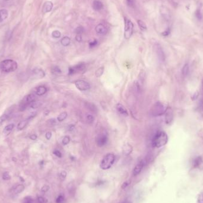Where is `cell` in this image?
Masks as SVG:
<instances>
[{"mask_svg":"<svg viewBox=\"0 0 203 203\" xmlns=\"http://www.w3.org/2000/svg\"><path fill=\"white\" fill-rule=\"evenodd\" d=\"M197 203H203V192L201 193L198 197Z\"/></svg>","mask_w":203,"mask_h":203,"instance_id":"cell-39","label":"cell"},{"mask_svg":"<svg viewBox=\"0 0 203 203\" xmlns=\"http://www.w3.org/2000/svg\"><path fill=\"white\" fill-rule=\"evenodd\" d=\"M188 72H189V66L186 64L184 66V67L183 68V70H182V74H183V75L184 77H185L188 74Z\"/></svg>","mask_w":203,"mask_h":203,"instance_id":"cell-26","label":"cell"},{"mask_svg":"<svg viewBox=\"0 0 203 203\" xmlns=\"http://www.w3.org/2000/svg\"><path fill=\"white\" fill-rule=\"evenodd\" d=\"M54 155L56 156H57L58 157H62V154L58 150H55L54 151Z\"/></svg>","mask_w":203,"mask_h":203,"instance_id":"cell-42","label":"cell"},{"mask_svg":"<svg viewBox=\"0 0 203 203\" xmlns=\"http://www.w3.org/2000/svg\"><path fill=\"white\" fill-rule=\"evenodd\" d=\"M86 68V65L84 63H80V64L70 67L68 68V74L73 75L76 73H79L80 72H83Z\"/></svg>","mask_w":203,"mask_h":203,"instance_id":"cell-6","label":"cell"},{"mask_svg":"<svg viewBox=\"0 0 203 203\" xmlns=\"http://www.w3.org/2000/svg\"><path fill=\"white\" fill-rule=\"evenodd\" d=\"M93 9L95 11H100L103 9V3L99 0H94L92 4Z\"/></svg>","mask_w":203,"mask_h":203,"instance_id":"cell-17","label":"cell"},{"mask_svg":"<svg viewBox=\"0 0 203 203\" xmlns=\"http://www.w3.org/2000/svg\"><path fill=\"white\" fill-rule=\"evenodd\" d=\"M97 40H93V41H92V42H90L89 43V46L90 47V48H93V47H95V46H96L97 45Z\"/></svg>","mask_w":203,"mask_h":203,"instance_id":"cell-40","label":"cell"},{"mask_svg":"<svg viewBox=\"0 0 203 203\" xmlns=\"http://www.w3.org/2000/svg\"><path fill=\"white\" fill-rule=\"evenodd\" d=\"M45 137H46L47 140H50L51 138V137H52V133H51V132H47L46 133Z\"/></svg>","mask_w":203,"mask_h":203,"instance_id":"cell-45","label":"cell"},{"mask_svg":"<svg viewBox=\"0 0 203 203\" xmlns=\"http://www.w3.org/2000/svg\"><path fill=\"white\" fill-rule=\"evenodd\" d=\"M38 202L39 203H47L48 200L43 197H39L38 198Z\"/></svg>","mask_w":203,"mask_h":203,"instance_id":"cell-34","label":"cell"},{"mask_svg":"<svg viewBox=\"0 0 203 203\" xmlns=\"http://www.w3.org/2000/svg\"><path fill=\"white\" fill-rule=\"evenodd\" d=\"M132 151V147L128 143L125 144L122 147V153L124 155L128 156Z\"/></svg>","mask_w":203,"mask_h":203,"instance_id":"cell-13","label":"cell"},{"mask_svg":"<svg viewBox=\"0 0 203 203\" xmlns=\"http://www.w3.org/2000/svg\"><path fill=\"white\" fill-rule=\"evenodd\" d=\"M47 92V89L45 86H39L36 90V94L38 96H42Z\"/></svg>","mask_w":203,"mask_h":203,"instance_id":"cell-21","label":"cell"},{"mask_svg":"<svg viewBox=\"0 0 203 203\" xmlns=\"http://www.w3.org/2000/svg\"><path fill=\"white\" fill-rule=\"evenodd\" d=\"M30 138L31 140H36V138H37V136H36V135H35V134L31 135V136H30Z\"/></svg>","mask_w":203,"mask_h":203,"instance_id":"cell-48","label":"cell"},{"mask_svg":"<svg viewBox=\"0 0 203 203\" xmlns=\"http://www.w3.org/2000/svg\"><path fill=\"white\" fill-rule=\"evenodd\" d=\"M156 53L158 56L159 59L161 61H164L165 60V54L163 52V51L162 50V47H161L159 45H156Z\"/></svg>","mask_w":203,"mask_h":203,"instance_id":"cell-11","label":"cell"},{"mask_svg":"<svg viewBox=\"0 0 203 203\" xmlns=\"http://www.w3.org/2000/svg\"><path fill=\"white\" fill-rule=\"evenodd\" d=\"M75 39H76V40L78 42H81L82 40V38H81V36L80 35V34H77V35L76 36Z\"/></svg>","mask_w":203,"mask_h":203,"instance_id":"cell-47","label":"cell"},{"mask_svg":"<svg viewBox=\"0 0 203 203\" xmlns=\"http://www.w3.org/2000/svg\"><path fill=\"white\" fill-rule=\"evenodd\" d=\"M52 8H53V3L51 1H46L44 4L42 8V12L43 13L45 14L46 13L51 11Z\"/></svg>","mask_w":203,"mask_h":203,"instance_id":"cell-16","label":"cell"},{"mask_svg":"<svg viewBox=\"0 0 203 203\" xmlns=\"http://www.w3.org/2000/svg\"><path fill=\"white\" fill-rule=\"evenodd\" d=\"M3 1H9V0H3Z\"/></svg>","mask_w":203,"mask_h":203,"instance_id":"cell-52","label":"cell"},{"mask_svg":"<svg viewBox=\"0 0 203 203\" xmlns=\"http://www.w3.org/2000/svg\"><path fill=\"white\" fill-rule=\"evenodd\" d=\"M61 42L63 46H67L69 45V44H70V42H71L70 38H68V36H65L61 39Z\"/></svg>","mask_w":203,"mask_h":203,"instance_id":"cell-22","label":"cell"},{"mask_svg":"<svg viewBox=\"0 0 203 203\" xmlns=\"http://www.w3.org/2000/svg\"><path fill=\"white\" fill-rule=\"evenodd\" d=\"M17 68V64L12 60H5L0 62V69L6 73L15 71Z\"/></svg>","mask_w":203,"mask_h":203,"instance_id":"cell-2","label":"cell"},{"mask_svg":"<svg viewBox=\"0 0 203 203\" xmlns=\"http://www.w3.org/2000/svg\"><path fill=\"white\" fill-rule=\"evenodd\" d=\"M33 74L36 77L38 78H43L45 77V72L40 68H36L33 71Z\"/></svg>","mask_w":203,"mask_h":203,"instance_id":"cell-18","label":"cell"},{"mask_svg":"<svg viewBox=\"0 0 203 203\" xmlns=\"http://www.w3.org/2000/svg\"><path fill=\"white\" fill-rule=\"evenodd\" d=\"M130 184V181H126L125 182V183L122 184V189H125L126 188H127Z\"/></svg>","mask_w":203,"mask_h":203,"instance_id":"cell-44","label":"cell"},{"mask_svg":"<svg viewBox=\"0 0 203 203\" xmlns=\"http://www.w3.org/2000/svg\"><path fill=\"white\" fill-rule=\"evenodd\" d=\"M23 203H33V200L30 197H27L24 198Z\"/></svg>","mask_w":203,"mask_h":203,"instance_id":"cell-36","label":"cell"},{"mask_svg":"<svg viewBox=\"0 0 203 203\" xmlns=\"http://www.w3.org/2000/svg\"><path fill=\"white\" fill-rule=\"evenodd\" d=\"M115 156L112 153H108V155L104 156L102 160L100 167L103 170H108L112 167L115 162Z\"/></svg>","mask_w":203,"mask_h":203,"instance_id":"cell-3","label":"cell"},{"mask_svg":"<svg viewBox=\"0 0 203 203\" xmlns=\"http://www.w3.org/2000/svg\"><path fill=\"white\" fill-rule=\"evenodd\" d=\"M41 104H42L41 102L39 101H34L32 103L30 104V106L32 108L36 109V108H39L41 105Z\"/></svg>","mask_w":203,"mask_h":203,"instance_id":"cell-29","label":"cell"},{"mask_svg":"<svg viewBox=\"0 0 203 203\" xmlns=\"http://www.w3.org/2000/svg\"><path fill=\"white\" fill-rule=\"evenodd\" d=\"M96 32L99 34L103 35L107 32L106 27L102 24H99L96 27Z\"/></svg>","mask_w":203,"mask_h":203,"instance_id":"cell-14","label":"cell"},{"mask_svg":"<svg viewBox=\"0 0 203 203\" xmlns=\"http://www.w3.org/2000/svg\"><path fill=\"white\" fill-rule=\"evenodd\" d=\"M116 108L117 109V110L118 111V112L121 114L122 115L124 116H128V111L126 109V108L122 105V104L121 103H118L116 106Z\"/></svg>","mask_w":203,"mask_h":203,"instance_id":"cell-15","label":"cell"},{"mask_svg":"<svg viewBox=\"0 0 203 203\" xmlns=\"http://www.w3.org/2000/svg\"><path fill=\"white\" fill-rule=\"evenodd\" d=\"M35 115H36V114H34V115H31V116H29V118H27V119H26L25 120L20 121V122L18 124V125H17V130H19V131H21V130H23V129L26 127V125H27L28 122H29V121L31 120V119H32V118H33L34 116H35Z\"/></svg>","mask_w":203,"mask_h":203,"instance_id":"cell-10","label":"cell"},{"mask_svg":"<svg viewBox=\"0 0 203 203\" xmlns=\"http://www.w3.org/2000/svg\"><path fill=\"white\" fill-rule=\"evenodd\" d=\"M166 109L164 104L161 102H157L151 108V113L154 116H158L163 115L166 110Z\"/></svg>","mask_w":203,"mask_h":203,"instance_id":"cell-4","label":"cell"},{"mask_svg":"<svg viewBox=\"0 0 203 203\" xmlns=\"http://www.w3.org/2000/svg\"><path fill=\"white\" fill-rule=\"evenodd\" d=\"M60 178L61 179V180H64L65 179V178H66L67 177V173L65 171H62L61 172V173H60Z\"/></svg>","mask_w":203,"mask_h":203,"instance_id":"cell-41","label":"cell"},{"mask_svg":"<svg viewBox=\"0 0 203 203\" xmlns=\"http://www.w3.org/2000/svg\"><path fill=\"white\" fill-rule=\"evenodd\" d=\"M133 27H134V25L131 21L129 19H125L124 37L126 39H128L131 38L133 32Z\"/></svg>","mask_w":203,"mask_h":203,"instance_id":"cell-5","label":"cell"},{"mask_svg":"<svg viewBox=\"0 0 203 203\" xmlns=\"http://www.w3.org/2000/svg\"><path fill=\"white\" fill-rule=\"evenodd\" d=\"M75 85L76 87L81 91H86L90 88L89 83L85 80H79L75 82Z\"/></svg>","mask_w":203,"mask_h":203,"instance_id":"cell-7","label":"cell"},{"mask_svg":"<svg viewBox=\"0 0 203 203\" xmlns=\"http://www.w3.org/2000/svg\"><path fill=\"white\" fill-rule=\"evenodd\" d=\"M165 121L167 124H169L173 120V112L171 108H168L165 112Z\"/></svg>","mask_w":203,"mask_h":203,"instance_id":"cell-9","label":"cell"},{"mask_svg":"<svg viewBox=\"0 0 203 203\" xmlns=\"http://www.w3.org/2000/svg\"><path fill=\"white\" fill-rule=\"evenodd\" d=\"M201 162H202V160H201V157L197 158L194 161V166H198L201 164Z\"/></svg>","mask_w":203,"mask_h":203,"instance_id":"cell-37","label":"cell"},{"mask_svg":"<svg viewBox=\"0 0 203 203\" xmlns=\"http://www.w3.org/2000/svg\"><path fill=\"white\" fill-rule=\"evenodd\" d=\"M202 106H203V79L202 80Z\"/></svg>","mask_w":203,"mask_h":203,"instance_id":"cell-49","label":"cell"},{"mask_svg":"<svg viewBox=\"0 0 203 203\" xmlns=\"http://www.w3.org/2000/svg\"><path fill=\"white\" fill-rule=\"evenodd\" d=\"M49 189H50V187H49L48 185H44L42 188V191L46 192L48 191Z\"/></svg>","mask_w":203,"mask_h":203,"instance_id":"cell-46","label":"cell"},{"mask_svg":"<svg viewBox=\"0 0 203 203\" xmlns=\"http://www.w3.org/2000/svg\"><path fill=\"white\" fill-rule=\"evenodd\" d=\"M14 128H15V124H10L8 125H7L4 130V132L7 133V134H9V133H10L13 130Z\"/></svg>","mask_w":203,"mask_h":203,"instance_id":"cell-23","label":"cell"},{"mask_svg":"<svg viewBox=\"0 0 203 203\" xmlns=\"http://www.w3.org/2000/svg\"><path fill=\"white\" fill-rule=\"evenodd\" d=\"M24 190V186L22 184L17 185L15 186H14L13 189L12 190L13 193L15 194H19L20 193L23 191Z\"/></svg>","mask_w":203,"mask_h":203,"instance_id":"cell-19","label":"cell"},{"mask_svg":"<svg viewBox=\"0 0 203 203\" xmlns=\"http://www.w3.org/2000/svg\"><path fill=\"white\" fill-rule=\"evenodd\" d=\"M52 73L54 74H60L61 73V70L58 67L54 66L52 68Z\"/></svg>","mask_w":203,"mask_h":203,"instance_id":"cell-28","label":"cell"},{"mask_svg":"<svg viewBox=\"0 0 203 203\" xmlns=\"http://www.w3.org/2000/svg\"><path fill=\"white\" fill-rule=\"evenodd\" d=\"M75 33L77 34H80L84 32V29L83 27H78L77 28H76V29L75 30Z\"/></svg>","mask_w":203,"mask_h":203,"instance_id":"cell-35","label":"cell"},{"mask_svg":"<svg viewBox=\"0 0 203 203\" xmlns=\"http://www.w3.org/2000/svg\"><path fill=\"white\" fill-rule=\"evenodd\" d=\"M137 23H138V24L142 30H145L147 29V26L145 25V24L143 22L142 20H138Z\"/></svg>","mask_w":203,"mask_h":203,"instance_id":"cell-25","label":"cell"},{"mask_svg":"<svg viewBox=\"0 0 203 203\" xmlns=\"http://www.w3.org/2000/svg\"><path fill=\"white\" fill-rule=\"evenodd\" d=\"M144 163L143 161H141L140 162H139L134 167V170H133V175L137 176L140 173L143 169V168L144 167Z\"/></svg>","mask_w":203,"mask_h":203,"instance_id":"cell-12","label":"cell"},{"mask_svg":"<svg viewBox=\"0 0 203 203\" xmlns=\"http://www.w3.org/2000/svg\"><path fill=\"white\" fill-rule=\"evenodd\" d=\"M168 141V137L166 133L163 131L158 132L154 137L152 145L154 147L160 148L166 144Z\"/></svg>","mask_w":203,"mask_h":203,"instance_id":"cell-1","label":"cell"},{"mask_svg":"<svg viewBox=\"0 0 203 203\" xmlns=\"http://www.w3.org/2000/svg\"><path fill=\"white\" fill-rule=\"evenodd\" d=\"M87 119L88 122H90V123L93 122V121H94V117L92 115H88L87 116Z\"/></svg>","mask_w":203,"mask_h":203,"instance_id":"cell-43","label":"cell"},{"mask_svg":"<svg viewBox=\"0 0 203 203\" xmlns=\"http://www.w3.org/2000/svg\"><path fill=\"white\" fill-rule=\"evenodd\" d=\"M67 117V113L65 112H62L61 114L59 115V116L57 118V120L58 121L62 122L64 120H65Z\"/></svg>","mask_w":203,"mask_h":203,"instance_id":"cell-24","label":"cell"},{"mask_svg":"<svg viewBox=\"0 0 203 203\" xmlns=\"http://www.w3.org/2000/svg\"><path fill=\"white\" fill-rule=\"evenodd\" d=\"M73 128H74V126H73V125H70L69 126V128H68V130L69 131H71L73 130Z\"/></svg>","mask_w":203,"mask_h":203,"instance_id":"cell-50","label":"cell"},{"mask_svg":"<svg viewBox=\"0 0 203 203\" xmlns=\"http://www.w3.org/2000/svg\"><path fill=\"white\" fill-rule=\"evenodd\" d=\"M108 141V138L106 135L101 134L97 137L96 143L98 146L102 147L105 145Z\"/></svg>","mask_w":203,"mask_h":203,"instance_id":"cell-8","label":"cell"},{"mask_svg":"<svg viewBox=\"0 0 203 203\" xmlns=\"http://www.w3.org/2000/svg\"><path fill=\"white\" fill-rule=\"evenodd\" d=\"M121 203H130V202L128 201H124V202H122Z\"/></svg>","mask_w":203,"mask_h":203,"instance_id":"cell-51","label":"cell"},{"mask_svg":"<svg viewBox=\"0 0 203 203\" xmlns=\"http://www.w3.org/2000/svg\"><path fill=\"white\" fill-rule=\"evenodd\" d=\"M104 71V67H101L99 69H97L96 71V76L97 77H100L101 76H102V75L103 74Z\"/></svg>","mask_w":203,"mask_h":203,"instance_id":"cell-27","label":"cell"},{"mask_svg":"<svg viewBox=\"0 0 203 203\" xmlns=\"http://www.w3.org/2000/svg\"><path fill=\"white\" fill-rule=\"evenodd\" d=\"M69 141H70V138L68 136H65L62 140V143L63 145H67L69 143Z\"/></svg>","mask_w":203,"mask_h":203,"instance_id":"cell-32","label":"cell"},{"mask_svg":"<svg viewBox=\"0 0 203 203\" xmlns=\"http://www.w3.org/2000/svg\"><path fill=\"white\" fill-rule=\"evenodd\" d=\"M64 197L62 195H60L56 199V203H64Z\"/></svg>","mask_w":203,"mask_h":203,"instance_id":"cell-31","label":"cell"},{"mask_svg":"<svg viewBox=\"0 0 203 203\" xmlns=\"http://www.w3.org/2000/svg\"><path fill=\"white\" fill-rule=\"evenodd\" d=\"M9 16V12L5 9H2L0 10V22H3Z\"/></svg>","mask_w":203,"mask_h":203,"instance_id":"cell-20","label":"cell"},{"mask_svg":"<svg viewBox=\"0 0 203 203\" xmlns=\"http://www.w3.org/2000/svg\"><path fill=\"white\" fill-rule=\"evenodd\" d=\"M11 178V177L10 175V174L9 173V172H5L3 173V179L4 180H5V181H7V180H9Z\"/></svg>","mask_w":203,"mask_h":203,"instance_id":"cell-33","label":"cell"},{"mask_svg":"<svg viewBox=\"0 0 203 203\" xmlns=\"http://www.w3.org/2000/svg\"><path fill=\"white\" fill-rule=\"evenodd\" d=\"M52 36L54 38H60L61 36V33L60 31L58 30H55L52 32Z\"/></svg>","mask_w":203,"mask_h":203,"instance_id":"cell-30","label":"cell"},{"mask_svg":"<svg viewBox=\"0 0 203 203\" xmlns=\"http://www.w3.org/2000/svg\"><path fill=\"white\" fill-rule=\"evenodd\" d=\"M127 3L130 7H134V0H126Z\"/></svg>","mask_w":203,"mask_h":203,"instance_id":"cell-38","label":"cell"}]
</instances>
